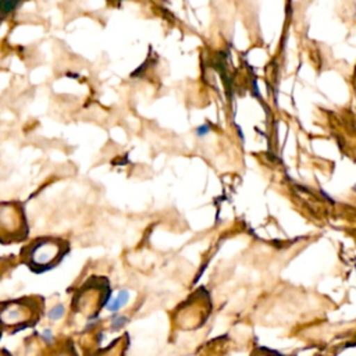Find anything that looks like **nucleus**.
I'll use <instances>...</instances> for the list:
<instances>
[{"label":"nucleus","mask_w":356,"mask_h":356,"mask_svg":"<svg viewBox=\"0 0 356 356\" xmlns=\"http://www.w3.org/2000/svg\"><path fill=\"white\" fill-rule=\"evenodd\" d=\"M128 299H129V292H128L127 289L120 291L118 296H117L114 300H111V303L108 305V310H111V312H117L120 307H122V306L127 303V300H128Z\"/></svg>","instance_id":"2"},{"label":"nucleus","mask_w":356,"mask_h":356,"mask_svg":"<svg viewBox=\"0 0 356 356\" xmlns=\"http://www.w3.org/2000/svg\"><path fill=\"white\" fill-rule=\"evenodd\" d=\"M127 321V318L125 317H117V318H113V323H111V327L113 328H120V327H122L124 325V323Z\"/></svg>","instance_id":"5"},{"label":"nucleus","mask_w":356,"mask_h":356,"mask_svg":"<svg viewBox=\"0 0 356 356\" xmlns=\"http://www.w3.org/2000/svg\"><path fill=\"white\" fill-rule=\"evenodd\" d=\"M43 338H44L47 342H50V341H51V331H50V330L43 331Z\"/></svg>","instance_id":"7"},{"label":"nucleus","mask_w":356,"mask_h":356,"mask_svg":"<svg viewBox=\"0 0 356 356\" xmlns=\"http://www.w3.org/2000/svg\"><path fill=\"white\" fill-rule=\"evenodd\" d=\"M63 314H64V306H63V305H57V306H54V307L49 312V317H50L51 320H58V318L63 317Z\"/></svg>","instance_id":"4"},{"label":"nucleus","mask_w":356,"mask_h":356,"mask_svg":"<svg viewBox=\"0 0 356 356\" xmlns=\"http://www.w3.org/2000/svg\"><path fill=\"white\" fill-rule=\"evenodd\" d=\"M209 132V125L207 124H203V125H200L197 129H196V134L199 135V136H203V135H206Z\"/></svg>","instance_id":"6"},{"label":"nucleus","mask_w":356,"mask_h":356,"mask_svg":"<svg viewBox=\"0 0 356 356\" xmlns=\"http://www.w3.org/2000/svg\"><path fill=\"white\" fill-rule=\"evenodd\" d=\"M21 0H1V11L3 14H8L11 11H14L18 6H19Z\"/></svg>","instance_id":"3"},{"label":"nucleus","mask_w":356,"mask_h":356,"mask_svg":"<svg viewBox=\"0 0 356 356\" xmlns=\"http://www.w3.org/2000/svg\"><path fill=\"white\" fill-rule=\"evenodd\" d=\"M355 188H356V186H355Z\"/></svg>","instance_id":"8"},{"label":"nucleus","mask_w":356,"mask_h":356,"mask_svg":"<svg viewBox=\"0 0 356 356\" xmlns=\"http://www.w3.org/2000/svg\"><path fill=\"white\" fill-rule=\"evenodd\" d=\"M25 252H28L26 257L31 260L29 264L32 268L40 267V270L50 268V266L57 263V260L61 259V254L64 253L63 245L54 239H40L25 249Z\"/></svg>","instance_id":"1"}]
</instances>
